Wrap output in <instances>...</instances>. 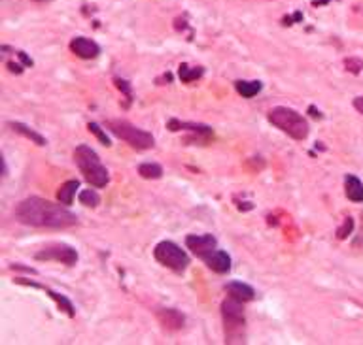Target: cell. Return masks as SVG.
Instances as JSON below:
<instances>
[{
  "instance_id": "cell-1",
  "label": "cell",
  "mask_w": 363,
  "mask_h": 345,
  "mask_svg": "<svg viewBox=\"0 0 363 345\" xmlns=\"http://www.w3.org/2000/svg\"><path fill=\"white\" fill-rule=\"evenodd\" d=\"M15 219L36 228H69L78 223L76 214H72L64 204H55L40 196H28L15 207Z\"/></svg>"
},
{
  "instance_id": "cell-2",
  "label": "cell",
  "mask_w": 363,
  "mask_h": 345,
  "mask_svg": "<svg viewBox=\"0 0 363 345\" xmlns=\"http://www.w3.org/2000/svg\"><path fill=\"white\" fill-rule=\"evenodd\" d=\"M74 162H76V166L80 168V172L84 174L85 181H87L91 187L103 189V187L108 185L110 174H108L106 166L98 159L97 151L91 149L89 145H78L76 151H74Z\"/></svg>"
},
{
  "instance_id": "cell-3",
  "label": "cell",
  "mask_w": 363,
  "mask_h": 345,
  "mask_svg": "<svg viewBox=\"0 0 363 345\" xmlns=\"http://www.w3.org/2000/svg\"><path fill=\"white\" fill-rule=\"evenodd\" d=\"M267 119H269V123L274 124L276 129H280L284 134H287L290 138L297 140V142L307 140L308 123L299 111L286 108V106H276V108H272L269 111Z\"/></svg>"
},
{
  "instance_id": "cell-4",
  "label": "cell",
  "mask_w": 363,
  "mask_h": 345,
  "mask_svg": "<svg viewBox=\"0 0 363 345\" xmlns=\"http://www.w3.org/2000/svg\"><path fill=\"white\" fill-rule=\"evenodd\" d=\"M222 319H224L225 326V342L227 344H242L246 326L242 302L233 297L225 298L222 302Z\"/></svg>"
},
{
  "instance_id": "cell-5",
  "label": "cell",
  "mask_w": 363,
  "mask_h": 345,
  "mask_svg": "<svg viewBox=\"0 0 363 345\" xmlns=\"http://www.w3.org/2000/svg\"><path fill=\"white\" fill-rule=\"evenodd\" d=\"M106 129L112 132L114 136H118L119 140L127 142L136 151H148V149L155 147L154 134H150L148 131H142V129L134 127L129 121H123V119H108L106 121Z\"/></svg>"
},
{
  "instance_id": "cell-6",
  "label": "cell",
  "mask_w": 363,
  "mask_h": 345,
  "mask_svg": "<svg viewBox=\"0 0 363 345\" xmlns=\"http://www.w3.org/2000/svg\"><path fill=\"white\" fill-rule=\"evenodd\" d=\"M155 261L165 266V268L172 270L176 274H184L189 266V255L175 242H159L154 249Z\"/></svg>"
},
{
  "instance_id": "cell-7",
  "label": "cell",
  "mask_w": 363,
  "mask_h": 345,
  "mask_svg": "<svg viewBox=\"0 0 363 345\" xmlns=\"http://www.w3.org/2000/svg\"><path fill=\"white\" fill-rule=\"evenodd\" d=\"M167 129L170 132H191L193 136L188 138L186 142L188 144H210L212 140H214V131H212V127L203 123H189V121H180V119H168L167 121Z\"/></svg>"
},
{
  "instance_id": "cell-8",
  "label": "cell",
  "mask_w": 363,
  "mask_h": 345,
  "mask_svg": "<svg viewBox=\"0 0 363 345\" xmlns=\"http://www.w3.org/2000/svg\"><path fill=\"white\" fill-rule=\"evenodd\" d=\"M36 261H57V263L74 266L78 263V251L69 243H51L35 255Z\"/></svg>"
},
{
  "instance_id": "cell-9",
  "label": "cell",
  "mask_w": 363,
  "mask_h": 345,
  "mask_svg": "<svg viewBox=\"0 0 363 345\" xmlns=\"http://www.w3.org/2000/svg\"><path fill=\"white\" fill-rule=\"evenodd\" d=\"M186 245L193 255L206 261L218 249V240L212 234H189L186 238Z\"/></svg>"
},
{
  "instance_id": "cell-10",
  "label": "cell",
  "mask_w": 363,
  "mask_h": 345,
  "mask_svg": "<svg viewBox=\"0 0 363 345\" xmlns=\"http://www.w3.org/2000/svg\"><path fill=\"white\" fill-rule=\"evenodd\" d=\"M15 283L25 285V287H33V289H42L44 292H46V295H48L53 302H55L57 308H59V311L67 313L69 317H74V315H76V308H74V304H72V302H70L69 298L64 297V295H61V292H55L53 289L42 287L40 283H35V281H30V279H25V277H17V279H15Z\"/></svg>"
},
{
  "instance_id": "cell-11",
  "label": "cell",
  "mask_w": 363,
  "mask_h": 345,
  "mask_svg": "<svg viewBox=\"0 0 363 345\" xmlns=\"http://www.w3.org/2000/svg\"><path fill=\"white\" fill-rule=\"evenodd\" d=\"M155 315H157V321H159L163 328L168 332H176L184 328L186 325V317H184V313L175 308H157L155 310Z\"/></svg>"
},
{
  "instance_id": "cell-12",
  "label": "cell",
  "mask_w": 363,
  "mask_h": 345,
  "mask_svg": "<svg viewBox=\"0 0 363 345\" xmlns=\"http://www.w3.org/2000/svg\"><path fill=\"white\" fill-rule=\"evenodd\" d=\"M70 51L76 57H80V59H84V61H91V59H97L98 57L100 46H98L97 41L91 40V38L78 36V38L70 41Z\"/></svg>"
},
{
  "instance_id": "cell-13",
  "label": "cell",
  "mask_w": 363,
  "mask_h": 345,
  "mask_svg": "<svg viewBox=\"0 0 363 345\" xmlns=\"http://www.w3.org/2000/svg\"><path fill=\"white\" fill-rule=\"evenodd\" d=\"M204 263L216 274H227L231 270V257L229 253H225L224 249H216Z\"/></svg>"
},
{
  "instance_id": "cell-14",
  "label": "cell",
  "mask_w": 363,
  "mask_h": 345,
  "mask_svg": "<svg viewBox=\"0 0 363 345\" xmlns=\"http://www.w3.org/2000/svg\"><path fill=\"white\" fill-rule=\"evenodd\" d=\"M225 290H227L229 297L237 298V300H240L242 304H245V302H251V300L256 298V290H254V287L242 283V281H231V283L225 285Z\"/></svg>"
},
{
  "instance_id": "cell-15",
  "label": "cell",
  "mask_w": 363,
  "mask_h": 345,
  "mask_svg": "<svg viewBox=\"0 0 363 345\" xmlns=\"http://www.w3.org/2000/svg\"><path fill=\"white\" fill-rule=\"evenodd\" d=\"M344 193H346V198L352 202H363V183L360 178L356 176H346L344 178Z\"/></svg>"
},
{
  "instance_id": "cell-16",
  "label": "cell",
  "mask_w": 363,
  "mask_h": 345,
  "mask_svg": "<svg viewBox=\"0 0 363 345\" xmlns=\"http://www.w3.org/2000/svg\"><path fill=\"white\" fill-rule=\"evenodd\" d=\"M8 127H10V129H12V131H14L15 134H21V136H25V138H27V140H30L33 144L40 145V147L48 144L42 134H38V132H36V131H33V129H30L28 124L17 123V121H10V123H8Z\"/></svg>"
},
{
  "instance_id": "cell-17",
  "label": "cell",
  "mask_w": 363,
  "mask_h": 345,
  "mask_svg": "<svg viewBox=\"0 0 363 345\" xmlns=\"http://www.w3.org/2000/svg\"><path fill=\"white\" fill-rule=\"evenodd\" d=\"M78 189H80V180L64 181L63 185L59 187V191H57V202H61L64 206H70L74 202Z\"/></svg>"
},
{
  "instance_id": "cell-18",
  "label": "cell",
  "mask_w": 363,
  "mask_h": 345,
  "mask_svg": "<svg viewBox=\"0 0 363 345\" xmlns=\"http://www.w3.org/2000/svg\"><path fill=\"white\" fill-rule=\"evenodd\" d=\"M235 89H237V93L240 95V97L254 98L256 95L261 93V89H263V83L259 82V80H251V82L238 80V82H235Z\"/></svg>"
},
{
  "instance_id": "cell-19",
  "label": "cell",
  "mask_w": 363,
  "mask_h": 345,
  "mask_svg": "<svg viewBox=\"0 0 363 345\" xmlns=\"http://www.w3.org/2000/svg\"><path fill=\"white\" fill-rule=\"evenodd\" d=\"M178 76L184 83H193L204 76L203 66H188V64H180L178 68Z\"/></svg>"
},
{
  "instance_id": "cell-20",
  "label": "cell",
  "mask_w": 363,
  "mask_h": 345,
  "mask_svg": "<svg viewBox=\"0 0 363 345\" xmlns=\"http://www.w3.org/2000/svg\"><path fill=\"white\" fill-rule=\"evenodd\" d=\"M139 174L144 180H159L163 178V166L157 162H142L139 165Z\"/></svg>"
},
{
  "instance_id": "cell-21",
  "label": "cell",
  "mask_w": 363,
  "mask_h": 345,
  "mask_svg": "<svg viewBox=\"0 0 363 345\" xmlns=\"http://www.w3.org/2000/svg\"><path fill=\"white\" fill-rule=\"evenodd\" d=\"M80 202L87 207H97L100 204V194L93 189H85V191H80Z\"/></svg>"
},
{
  "instance_id": "cell-22",
  "label": "cell",
  "mask_w": 363,
  "mask_h": 345,
  "mask_svg": "<svg viewBox=\"0 0 363 345\" xmlns=\"http://www.w3.org/2000/svg\"><path fill=\"white\" fill-rule=\"evenodd\" d=\"M87 129H89L91 134H95V136H97V140L100 142V144L106 145V147H110V145H112V142H110V138H108V134H106L105 129H103L100 124L89 123V124H87Z\"/></svg>"
},
{
  "instance_id": "cell-23",
  "label": "cell",
  "mask_w": 363,
  "mask_h": 345,
  "mask_svg": "<svg viewBox=\"0 0 363 345\" xmlns=\"http://www.w3.org/2000/svg\"><path fill=\"white\" fill-rule=\"evenodd\" d=\"M114 83H116V87H118L127 98V106L133 102V89H131V83L127 82V80H121V77H114Z\"/></svg>"
},
{
  "instance_id": "cell-24",
  "label": "cell",
  "mask_w": 363,
  "mask_h": 345,
  "mask_svg": "<svg viewBox=\"0 0 363 345\" xmlns=\"http://www.w3.org/2000/svg\"><path fill=\"white\" fill-rule=\"evenodd\" d=\"M352 230H354V219H352V217H346L344 223H342V227L337 230V238H339V240H346V238L352 234Z\"/></svg>"
},
{
  "instance_id": "cell-25",
  "label": "cell",
  "mask_w": 363,
  "mask_h": 345,
  "mask_svg": "<svg viewBox=\"0 0 363 345\" xmlns=\"http://www.w3.org/2000/svg\"><path fill=\"white\" fill-rule=\"evenodd\" d=\"M344 64H346V70L348 72H352V74H360L363 68V62L360 61V59H346L344 61Z\"/></svg>"
},
{
  "instance_id": "cell-26",
  "label": "cell",
  "mask_w": 363,
  "mask_h": 345,
  "mask_svg": "<svg viewBox=\"0 0 363 345\" xmlns=\"http://www.w3.org/2000/svg\"><path fill=\"white\" fill-rule=\"evenodd\" d=\"M6 66H8V70L12 72V74H23V70H25V64H23V62L8 61Z\"/></svg>"
},
{
  "instance_id": "cell-27",
  "label": "cell",
  "mask_w": 363,
  "mask_h": 345,
  "mask_svg": "<svg viewBox=\"0 0 363 345\" xmlns=\"http://www.w3.org/2000/svg\"><path fill=\"white\" fill-rule=\"evenodd\" d=\"M294 21H303V14L297 12V14H294L292 17H284V25H294Z\"/></svg>"
},
{
  "instance_id": "cell-28",
  "label": "cell",
  "mask_w": 363,
  "mask_h": 345,
  "mask_svg": "<svg viewBox=\"0 0 363 345\" xmlns=\"http://www.w3.org/2000/svg\"><path fill=\"white\" fill-rule=\"evenodd\" d=\"M10 268H12V270H23V272H33V274H36L35 268H27V266H23V264H12Z\"/></svg>"
},
{
  "instance_id": "cell-29",
  "label": "cell",
  "mask_w": 363,
  "mask_h": 345,
  "mask_svg": "<svg viewBox=\"0 0 363 345\" xmlns=\"http://www.w3.org/2000/svg\"><path fill=\"white\" fill-rule=\"evenodd\" d=\"M354 108H356L360 113H363V97H357L356 100H354Z\"/></svg>"
},
{
  "instance_id": "cell-30",
  "label": "cell",
  "mask_w": 363,
  "mask_h": 345,
  "mask_svg": "<svg viewBox=\"0 0 363 345\" xmlns=\"http://www.w3.org/2000/svg\"><path fill=\"white\" fill-rule=\"evenodd\" d=\"M0 170H2V176H8V166L4 157H0Z\"/></svg>"
},
{
  "instance_id": "cell-31",
  "label": "cell",
  "mask_w": 363,
  "mask_h": 345,
  "mask_svg": "<svg viewBox=\"0 0 363 345\" xmlns=\"http://www.w3.org/2000/svg\"><path fill=\"white\" fill-rule=\"evenodd\" d=\"M308 111H310V113H312V115H315L316 119L321 118V113H320V111H318V110H316L315 106H310V108H308Z\"/></svg>"
},
{
  "instance_id": "cell-32",
  "label": "cell",
  "mask_w": 363,
  "mask_h": 345,
  "mask_svg": "<svg viewBox=\"0 0 363 345\" xmlns=\"http://www.w3.org/2000/svg\"><path fill=\"white\" fill-rule=\"evenodd\" d=\"M157 82H172V74H165V76L161 77V80H157Z\"/></svg>"
},
{
  "instance_id": "cell-33",
  "label": "cell",
  "mask_w": 363,
  "mask_h": 345,
  "mask_svg": "<svg viewBox=\"0 0 363 345\" xmlns=\"http://www.w3.org/2000/svg\"><path fill=\"white\" fill-rule=\"evenodd\" d=\"M33 2H38V4H46V2H51V0H33Z\"/></svg>"
}]
</instances>
